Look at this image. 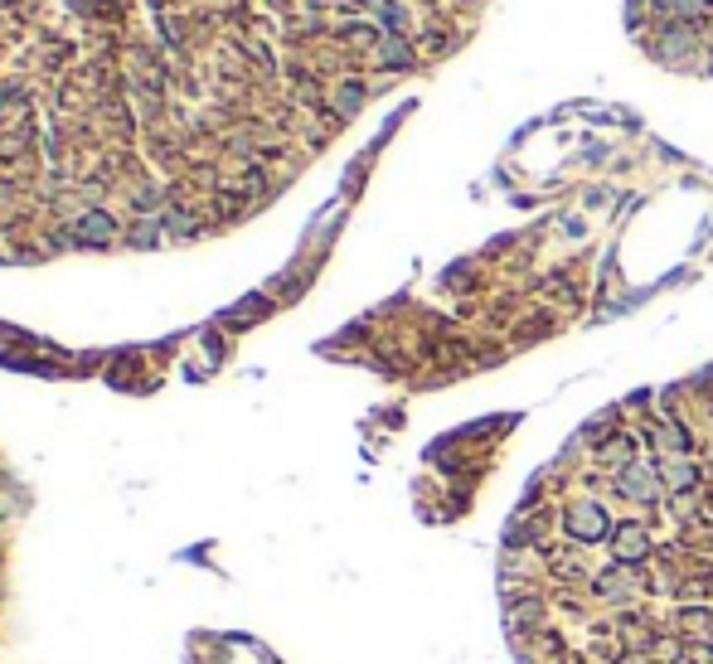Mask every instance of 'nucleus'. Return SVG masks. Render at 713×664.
I'll return each instance as SVG.
<instances>
[{
  "label": "nucleus",
  "mask_w": 713,
  "mask_h": 664,
  "mask_svg": "<svg viewBox=\"0 0 713 664\" xmlns=\"http://www.w3.org/2000/svg\"><path fill=\"white\" fill-rule=\"evenodd\" d=\"M563 529L573 533L578 543H602V539L612 533V519H607V509H602L597 500H578V504L563 514Z\"/></svg>",
  "instance_id": "1"
},
{
  "label": "nucleus",
  "mask_w": 713,
  "mask_h": 664,
  "mask_svg": "<svg viewBox=\"0 0 713 664\" xmlns=\"http://www.w3.org/2000/svg\"><path fill=\"white\" fill-rule=\"evenodd\" d=\"M616 490L636 504H656L665 485H660V470H646V466H636V461H626V466L616 470Z\"/></svg>",
  "instance_id": "2"
},
{
  "label": "nucleus",
  "mask_w": 713,
  "mask_h": 664,
  "mask_svg": "<svg viewBox=\"0 0 713 664\" xmlns=\"http://www.w3.org/2000/svg\"><path fill=\"white\" fill-rule=\"evenodd\" d=\"M612 543H616V563H640V558H646V548H650V539H646V529H640V524L612 529Z\"/></svg>",
  "instance_id": "3"
},
{
  "label": "nucleus",
  "mask_w": 713,
  "mask_h": 664,
  "mask_svg": "<svg viewBox=\"0 0 713 664\" xmlns=\"http://www.w3.org/2000/svg\"><path fill=\"white\" fill-rule=\"evenodd\" d=\"M694 54H699V39H694L684 25H674V30L660 39V58H665V64H674V68H684Z\"/></svg>",
  "instance_id": "4"
},
{
  "label": "nucleus",
  "mask_w": 713,
  "mask_h": 664,
  "mask_svg": "<svg viewBox=\"0 0 713 664\" xmlns=\"http://www.w3.org/2000/svg\"><path fill=\"white\" fill-rule=\"evenodd\" d=\"M660 485H665V490H674V495H684V490H694V485H699V470L689 466L684 456H665L660 461Z\"/></svg>",
  "instance_id": "5"
},
{
  "label": "nucleus",
  "mask_w": 713,
  "mask_h": 664,
  "mask_svg": "<svg viewBox=\"0 0 713 664\" xmlns=\"http://www.w3.org/2000/svg\"><path fill=\"white\" fill-rule=\"evenodd\" d=\"M597 587L607 591V597H631V591L640 587V577L631 573V563H616L612 573H602V577H597Z\"/></svg>",
  "instance_id": "6"
},
{
  "label": "nucleus",
  "mask_w": 713,
  "mask_h": 664,
  "mask_svg": "<svg viewBox=\"0 0 713 664\" xmlns=\"http://www.w3.org/2000/svg\"><path fill=\"white\" fill-rule=\"evenodd\" d=\"M656 10H670L674 20H699L709 10V0H650Z\"/></svg>",
  "instance_id": "7"
},
{
  "label": "nucleus",
  "mask_w": 713,
  "mask_h": 664,
  "mask_svg": "<svg viewBox=\"0 0 713 664\" xmlns=\"http://www.w3.org/2000/svg\"><path fill=\"white\" fill-rule=\"evenodd\" d=\"M660 452H665V456H684V452H689L684 427H660Z\"/></svg>",
  "instance_id": "8"
}]
</instances>
